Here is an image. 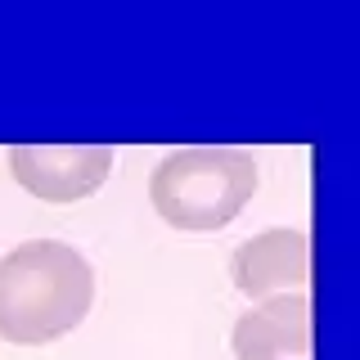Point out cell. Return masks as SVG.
<instances>
[{
    "instance_id": "cell-1",
    "label": "cell",
    "mask_w": 360,
    "mask_h": 360,
    "mask_svg": "<svg viewBox=\"0 0 360 360\" xmlns=\"http://www.w3.org/2000/svg\"><path fill=\"white\" fill-rule=\"evenodd\" d=\"M95 302V270L63 239H22L0 257V338L41 347L72 333Z\"/></svg>"
},
{
    "instance_id": "cell-3",
    "label": "cell",
    "mask_w": 360,
    "mask_h": 360,
    "mask_svg": "<svg viewBox=\"0 0 360 360\" xmlns=\"http://www.w3.org/2000/svg\"><path fill=\"white\" fill-rule=\"evenodd\" d=\"M14 180L45 202H77L99 194L112 172L108 144H14L9 149Z\"/></svg>"
},
{
    "instance_id": "cell-2",
    "label": "cell",
    "mask_w": 360,
    "mask_h": 360,
    "mask_svg": "<svg viewBox=\"0 0 360 360\" xmlns=\"http://www.w3.org/2000/svg\"><path fill=\"white\" fill-rule=\"evenodd\" d=\"M257 194V162L239 144H189L153 167L149 198L176 230H221Z\"/></svg>"
},
{
    "instance_id": "cell-5",
    "label": "cell",
    "mask_w": 360,
    "mask_h": 360,
    "mask_svg": "<svg viewBox=\"0 0 360 360\" xmlns=\"http://www.w3.org/2000/svg\"><path fill=\"white\" fill-rule=\"evenodd\" d=\"M234 356L239 360H284L307 356L311 347V297L307 292H279L257 302L234 320Z\"/></svg>"
},
{
    "instance_id": "cell-4",
    "label": "cell",
    "mask_w": 360,
    "mask_h": 360,
    "mask_svg": "<svg viewBox=\"0 0 360 360\" xmlns=\"http://www.w3.org/2000/svg\"><path fill=\"white\" fill-rule=\"evenodd\" d=\"M311 275V243L302 230H262L230 252V279L243 297H279L302 292Z\"/></svg>"
}]
</instances>
